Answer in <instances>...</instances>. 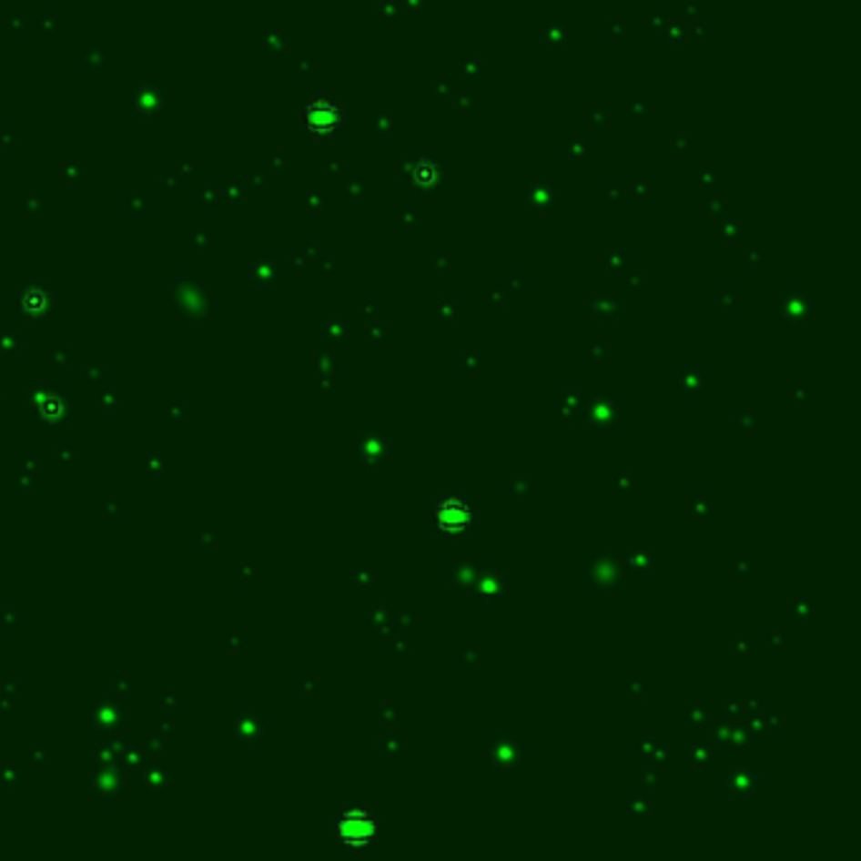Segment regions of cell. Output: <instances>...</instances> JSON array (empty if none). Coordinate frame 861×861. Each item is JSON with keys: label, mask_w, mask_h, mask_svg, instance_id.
I'll return each mask as SVG.
<instances>
[{"label": "cell", "mask_w": 861, "mask_h": 861, "mask_svg": "<svg viewBox=\"0 0 861 861\" xmlns=\"http://www.w3.org/2000/svg\"><path fill=\"white\" fill-rule=\"evenodd\" d=\"M472 518H475L472 505L465 498H460V495H450V498L435 505V526L442 533H462V531H468L472 526Z\"/></svg>", "instance_id": "2"}, {"label": "cell", "mask_w": 861, "mask_h": 861, "mask_svg": "<svg viewBox=\"0 0 861 861\" xmlns=\"http://www.w3.org/2000/svg\"><path fill=\"white\" fill-rule=\"evenodd\" d=\"M334 831L347 846H370L380 836V818L367 808H349L336 818Z\"/></svg>", "instance_id": "1"}]
</instances>
